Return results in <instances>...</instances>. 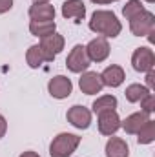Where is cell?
<instances>
[{
    "label": "cell",
    "instance_id": "29",
    "mask_svg": "<svg viewBox=\"0 0 155 157\" xmlns=\"http://www.w3.org/2000/svg\"><path fill=\"white\" fill-rule=\"evenodd\" d=\"M144 2H148V4H153L155 0H144Z\"/></svg>",
    "mask_w": 155,
    "mask_h": 157
},
{
    "label": "cell",
    "instance_id": "7",
    "mask_svg": "<svg viewBox=\"0 0 155 157\" xmlns=\"http://www.w3.org/2000/svg\"><path fill=\"white\" fill-rule=\"evenodd\" d=\"M66 119L71 126H75L77 130H88L89 124H91V110H88L86 106H80L75 104L68 110Z\"/></svg>",
    "mask_w": 155,
    "mask_h": 157
},
{
    "label": "cell",
    "instance_id": "31",
    "mask_svg": "<svg viewBox=\"0 0 155 157\" xmlns=\"http://www.w3.org/2000/svg\"><path fill=\"white\" fill-rule=\"evenodd\" d=\"M110 2H117V0H110Z\"/></svg>",
    "mask_w": 155,
    "mask_h": 157
},
{
    "label": "cell",
    "instance_id": "17",
    "mask_svg": "<svg viewBox=\"0 0 155 157\" xmlns=\"http://www.w3.org/2000/svg\"><path fill=\"white\" fill-rule=\"evenodd\" d=\"M106 157H130L126 141L120 137H110L106 143Z\"/></svg>",
    "mask_w": 155,
    "mask_h": 157
},
{
    "label": "cell",
    "instance_id": "5",
    "mask_svg": "<svg viewBox=\"0 0 155 157\" xmlns=\"http://www.w3.org/2000/svg\"><path fill=\"white\" fill-rule=\"evenodd\" d=\"M89 64H91V60H89L88 55H86V48H84L82 44L73 46V49L70 51V55H68V59H66L68 70H70L71 73H84V71H88Z\"/></svg>",
    "mask_w": 155,
    "mask_h": 157
},
{
    "label": "cell",
    "instance_id": "4",
    "mask_svg": "<svg viewBox=\"0 0 155 157\" xmlns=\"http://www.w3.org/2000/svg\"><path fill=\"white\" fill-rule=\"evenodd\" d=\"M131 66H133V70L139 71V73H146V71L153 70V66H155L153 49L148 48V46L137 48V49L133 51V55H131Z\"/></svg>",
    "mask_w": 155,
    "mask_h": 157
},
{
    "label": "cell",
    "instance_id": "2",
    "mask_svg": "<svg viewBox=\"0 0 155 157\" xmlns=\"http://www.w3.org/2000/svg\"><path fill=\"white\" fill-rule=\"evenodd\" d=\"M80 144V137L75 133L62 132L59 133L51 144H49V155L51 157H70Z\"/></svg>",
    "mask_w": 155,
    "mask_h": 157
},
{
    "label": "cell",
    "instance_id": "9",
    "mask_svg": "<svg viewBox=\"0 0 155 157\" xmlns=\"http://www.w3.org/2000/svg\"><path fill=\"white\" fill-rule=\"evenodd\" d=\"M78 88L86 95L100 93L102 88H104V84L100 80V73H97V71H84L80 75V78H78Z\"/></svg>",
    "mask_w": 155,
    "mask_h": 157
},
{
    "label": "cell",
    "instance_id": "30",
    "mask_svg": "<svg viewBox=\"0 0 155 157\" xmlns=\"http://www.w3.org/2000/svg\"><path fill=\"white\" fill-rule=\"evenodd\" d=\"M33 2H49V0H33Z\"/></svg>",
    "mask_w": 155,
    "mask_h": 157
},
{
    "label": "cell",
    "instance_id": "11",
    "mask_svg": "<svg viewBox=\"0 0 155 157\" xmlns=\"http://www.w3.org/2000/svg\"><path fill=\"white\" fill-rule=\"evenodd\" d=\"M53 60H55V55L47 53L40 44L31 46V48L28 49V53H26V62H28V66L33 68V70L40 68L44 62H53Z\"/></svg>",
    "mask_w": 155,
    "mask_h": 157
},
{
    "label": "cell",
    "instance_id": "28",
    "mask_svg": "<svg viewBox=\"0 0 155 157\" xmlns=\"http://www.w3.org/2000/svg\"><path fill=\"white\" fill-rule=\"evenodd\" d=\"M93 4H99V6H106V4H112L110 0H91Z\"/></svg>",
    "mask_w": 155,
    "mask_h": 157
},
{
    "label": "cell",
    "instance_id": "21",
    "mask_svg": "<svg viewBox=\"0 0 155 157\" xmlns=\"http://www.w3.org/2000/svg\"><path fill=\"white\" fill-rule=\"evenodd\" d=\"M148 93H150V90H148L144 84H130V86L126 88V91H124L128 102H139V101L144 99Z\"/></svg>",
    "mask_w": 155,
    "mask_h": 157
},
{
    "label": "cell",
    "instance_id": "15",
    "mask_svg": "<svg viewBox=\"0 0 155 157\" xmlns=\"http://www.w3.org/2000/svg\"><path fill=\"white\" fill-rule=\"evenodd\" d=\"M31 20H55V7L49 2H33L29 7Z\"/></svg>",
    "mask_w": 155,
    "mask_h": 157
},
{
    "label": "cell",
    "instance_id": "3",
    "mask_svg": "<svg viewBox=\"0 0 155 157\" xmlns=\"http://www.w3.org/2000/svg\"><path fill=\"white\" fill-rule=\"evenodd\" d=\"M130 31L135 37H148L150 33L155 31V15L152 11H142L130 18Z\"/></svg>",
    "mask_w": 155,
    "mask_h": 157
},
{
    "label": "cell",
    "instance_id": "25",
    "mask_svg": "<svg viewBox=\"0 0 155 157\" xmlns=\"http://www.w3.org/2000/svg\"><path fill=\"white\" fill-rule=\"evenodd\" d=\"M11 7H13V0H0V15L7 13Z\"/></svg>",
    "mask_w": 155,
    "mask_h": 157
},
{
    "label": "cell",
    "instance_id": "19",
    "mask_svg": "<svg viewBox=\"0 0 155 157\" xmlns=\"http://www.w3.org/2000/svg\"><path fill=\"white\" fill-rule=\"evenodd\" d=\"M117 97L115 95H102V97H99L95 102H93V113L95 115H99V113H102V112H108V110H115L117 108Z\"/></svg>",
    "mask_w": 155,
    "mask_h": 157
},
{
    "label": "cell",
    "instance_id": "27",
    "mask_svg": "<svg viewBox=\"0 0 155 157\" xmlns=\"http://www.w3.org/2000/svg\"><path fill=\"white\" fill-rule=\"evenodd\" d=\"M18 157H40L37 152H33V150H28V152H24V154H20Z\"/></svg>",
    "mask_w": 155,
    "mask_h": 157
},
{
    "label": "cell",
    "instance_id": "26",
    "mask_svg": "<svg viewBox=\"0 0 155 157\" xmlns=\"http://www.w3.org/2000/svg\"><path fill=\"white\" fill-rule=\"evenodd\" d=\"M6 132H7V121L4 115H0V139L6 135Z\"/></svg>",
    "mask_w": 155,
    "mask_h": 157
},
{
    "label": "cell",
    "instance_id": "18",
    "mask_svg": "<svg viewBox=\"0 0 155 157\" xmlns=\"http://www.w3.org/2000/svg\"><path fill=\"white\" fill-rule=\"evenodd\" d=\"M57 31V22L55 20H31L29 22V33L33 37H46Z\"/></svg>",
    "mask_w": 155,
    "mask_h": 157
},
{
    "label": "cell",
    "instance_id": "8",
    "mask_svg": "<svg viewBox=\"0 0 155 157\" xmlns=\"http://www.w3.org/2000/svg\"><path fill=\"white\" fill-rule=\"evenodd\" d=\"M47 91L55 99H68L73 91V82L64 75H55L47 82Z\"/></svg>",
    "mask_w": 155,
    "mask_h": 157
},
{
    "label": "cell",
    "instance_id": "1",
    "mask_svg": "<svg viewBox=\"0 0 155 157\" xmlns=\"http://www.w3.org/2000/svg\"><path fill=\"white\" fill-rule=\"evenodd\" d=\"M89 29L104 39H115L120 35L122 31V24L120 20L117 18V15L113 11H108V9H99L91 15L89 18Z\"/></svg>",
    "mask_w": 155,
    "mask_h": 157
},
{
    "label": "cell",
    "instance_id": "16",
    "mask_svg": "<svg viewBox=\"0 0 155 157\" xmlns=\"http://www.w3.org/2000/svg\"><path fill=\"white\" fill-rule=\"evenodd\" d=\"M64 44H66V40L62 35H59L57 31L55 33H51V35H46V37H42L40 39V46L47 51V53H51V55H59L62 49H64Z\"/></svg>",
    "mask_w": 155,
    "mask_h": 157
},
{
    "label": "cell",
    "instance_id": "10",
    "mask_svg": "<svg viewBox=\"0 0 155 157\" xmlns=\"http://www.w3.org/2000/svg\"><path fill=\"white\" fill-rule=\"evenodd\" d=\"M120 128V117L117 113V110H108V112H102L99 113V132L102 135H115L117 130Z\"/></svg>",
    "mask_w": 155,
    "mask_h": 157
},
{
    "label": "cell",
    "instance_id": "13",
    "mask_svg": "<svg viewBox=\"0 0 155 157\" xmlns=\"http://www.w3.org/2000/svg\"><path fill=\"white\" fill-rule=\"evenodd\" d=\"M124 78H126L124 70H122L120 66H117V64L108 66V68L100 73L102 84H104V86H110V88H119V86L124 82Z\"/></svg>",
    "mask_w": 155,
    "mask_h": 157
},
{
    "label": "cell",
    "instance_id": "23",
    "mask_svg": "<svg viewBox=\"0 0 155 157\" xmlns=\"http://www.w3.org/2000/svg\"><path fill=\"white\" fill-rule=\"evenodd\" d=\"M139 102H141V108H142V112H144V113H148V115H150V113H153V112H155V95L152 93V91H150L144 99H141Z\"/></svg>",
    "mask_w": 155,
    "mask_h": 157
},
{
    "label": "cell",
    "instance_id": "6",
    "mask_svg": "<svg viewBox=\"0 0 155 157\" xmlns=\"http://www.w3.org/2000/svg\"><path fill=\"white\" fill-rule=\"evenodd\" d=\"M86 48V55L91 62H104L108 57H110V44L108 39L104 37H97V39L89 40Z\"/></svg>",
    "mask_w": 155,
    "mask_h": 157
},
{
    "label": "cell",
    "instance_id": "14",
    "mask_svg": "<svg viewBox=\"0 0 155 157\" xmlns=\"http://www.w3.org/2000/svg\"><path fill=\"white\" fill-rule=\"evenodd\" d=\"M148 119H150L148 113H144V112H137V113L128 115L124 121H120V128H124V132L130 133V135H137V132L144 126V122H146Z\"/></svg>",
    "mask_w": 155,
    "mask_h": 157
},
{
    "label": "cell",
    "instance_id": "22",
    "mask_svg": "<svg viewBox=\"0 0 155 157\" xmlns=\"http://www.w3.org/2000/svg\"><path fill=\"white\" fill-rule=\"evenodd\" d=\"M144 11V6H142V2L141 0H128L126 2V6L122 7V15L130 20V18H133L135 15H139V13H142Z\"/></svg>",
    "mask_w": 155,
    "mask_h": 157
},
{
    "label": "cell",
    "instance_id": "24",
    "mask_svg": "<svg viewBox=\"0 0 155 157\" xmlns=\"http://www.w3.org/2000/svg\"><path fill=\"white\" fill-rule=\"evenodd\" d=\"M153 86H155V71L150 70V71H146V88L153 90Z\"/></svg>",
    "mask_w": 155,
    "mask_h": 157
},
{
    "label": "cell",
    "instance_id": "12",
    "mask_svg": "<svg viewBox=\"0 0 155 157\" xmlns=\"http://www.w3.org/2000/svg\"><path fill=\"white\" fill-rule=\"evenodd\" d=\"M62 17L71 18L75 22H82L86 17V4L82 0H66L62 4Z\"/></svg>",
    "mask_w": 155,
    "mask_h": 157
},
{
    "label": "cell",
    "instance_id": "20",
    "mask_svg": "<svg viewBox=\"0 0 155 157\" xmlns=\"http://www.w3.org/2000/svg\"><path fill=\"white\" fill-rule=\"evenodd\" d=\"M155 141V121L148 119L144 126L137 132V143L139 144H150Z\"/></svg>",
    "mask_w": 155,
    "mask_h": 157
}]
</instances>
